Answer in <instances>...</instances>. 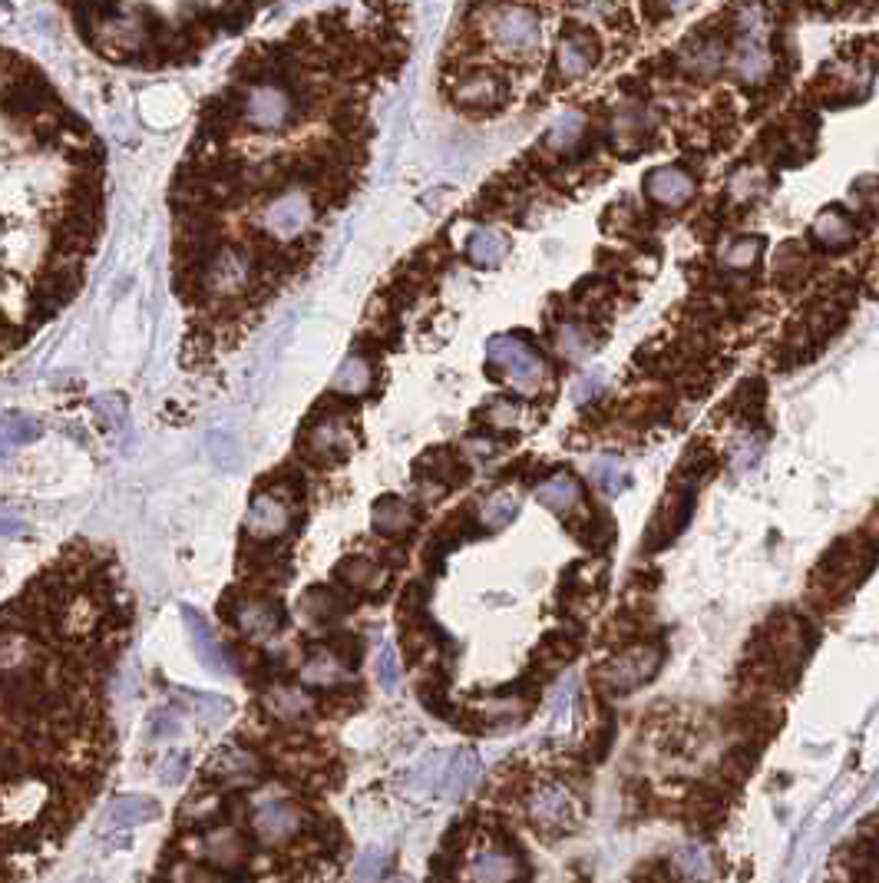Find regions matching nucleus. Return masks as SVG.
Here are the masks:
<instances>
[{
	"instance_id": "1",
	"label": "nucleus",
	"mask_w": 879,
	"mask_h": 883,
	"mask_svg": "<svg viewBox=\"0 0 879 883\" xmlns=\"http://www.w3.org/2000/svg\"><path fill=\"white\" fill-rule=\"evenodd\" d=\"M827 883H879V811L837 850Z\"/></svg>"
},
{
	"instance_id": "2",
	"label": "nucleus",
	"mask_w": 879,
	"mask_h": 883,
	"mask_svg": "<svg viewBox=\"0 0 879 883\" xmlns=\"http://www.w3.org/2000/svg\"><path fill=\"white\" fill-rule=\"evenodd\" d=\"M486 34L509 57H533L542 40L539 14L529 7H493L486 10Z\"/></svg>"
},
{
	"instance_id": "3",
	"label": "nucleus",
	"mask_w": 879,
	"mask_h": 883,
	"mask_svg": "<svg viewBox=\"0 0 879 883\" xmlns=\"http://www.w3.org/2000/svg\"><path fill=\"white\" fill-rule=\"evenodd\" d=\"M490 361L506 371L509 384H513L519 394H533L542 384V378H546V361L539 358V351L513 335H496L490 341Z\"/></svg>"
},
{
	"instance_id": "4",
	"label": "nucleus",
	"mask_w": 879,
	"mask_h": 883,
	"mask_svg": "<svg viewBox=\"0 0 879 883\" xmlns=\"http://www.w3.org/2000/svg\"><path fill=\"white\" fill-rule=\"evenodd\" d=\"M658 669H661L658 645H635V649H628L618 655V659H612V665H605L602 685L615 695H625V692H635L638 685L651 682Z\"/></svg>"
},
{
	"instance_id": "5",
	"label": "nucleus",
	"mask_w": 879,
	"mask_h": 883,
	"mask_svg": "<svg viewBox=\"0 0 879 883\" xmlns=\"http://www.w3.org/2000/svg\"><path fill=\"white\" fill-rule=\"evenodd\" d=\"M242 116L248 126L262 129V133H275V129H285L291 123L295 100L278 83H258L245 93Z\"/></svg>"
},
{
	"instance_id": "6",
	"label": "nucleus",
	"mask_w": 879,
	"mask_h": 883,
	"mask_svg": "<svg viewBox=\"0 0 879 883\" xmlns=\"http://www.w3.org/2000/svg\"><path fill=\"white\" fill-rule=\"evenodd\" d=\"M311 219H314L311 199L301 189H291V192H281L278 199L268 202V209L262 215V225H265L268 235L288 242V239H298V235L311 225Z\"/></svg>"
},
{
	"instance_id": "7",
	"label": "nucleus",
	"mask_w": 879,
	"mask_h": 883,
	"mask_svg": "<svg viewBox=\"0 0 879 883\" xmlns=\"http://www.w3.org/2000/svg\"><path fill=\"white\" fill-rule=\"evenodd\" d=\"M526 811L539 831H572L575 817H579L575 814V798L562 784H539L529 794Z\"/></svg>"
},
{
	"instance_id": "8",
	"label": "nucleus",
	"mask_w": 879,
	"mask_h": 883,
	"mask_svg": "<svg viewBox=\"0 0 879 883\" xmlns=\"http://www.w3.org/2000/svg\"><path fill=\"white\" fill-rule=\"evenodd\" d=\"M252 831L258 841L268 847L285 844L301 831V811L285 798L262 801V804H255V811H252Z\"/></svg>"
},
{
	"instance_id": "9",
	"label": "nucleus",
	"mask_w": 879,
	"mask_h": 883,
	"mask_svg": "<svg viewBox=\"0 0 879 883\" xmlns=\"http://www.w3.org/2000/svg\"><path fill=\"white\" fill-rule=\"evenodd\" d=\"M645 192L651 202L665 209H678L694 196V176L681 166H658L645 176Z\"/></svg>"
},
{
	"instance_id": "10",
	"label": "nucleus",
	"mask_w": 879,
	"mask_h": 883,
	"mask_svg": "<svg viewBox=\"0 0 879 883\" xmlns=\"http://www.w3.org/2000/svg\"><path fill=\"white\" fill-rule=\"evenodd\" d=\"M691 506H694V487H688V483H685V487H678L665 503H661L658 516L651 520L648 549H658V546H665V543L675 540V536L681 533V526L688 523Z\"/></svg>"
},
{
	"instance_id": "11",
	"label": "nucleus",
	"mask_w": 879,
	"mask_h": 883,
	"mask_svg": "<svg viewBox=\"0 0 879 883\" xmlns=\"http://www.w3.org/2000/svg\"><path fill=\"white\" fill-rule=\"evenodd\" d=\"M291 523V513L288 506L281 503L275 493H258V497L252 500V506H248L245 513V533L252 536V540H275V536H281L288 530Z\"/></svg>"
},
{
	"instance_id": "12",
	"label": "nucleus",
	"mask_w": 879,
	"mask_h": 883,
	"mask_svg": "<svg viewBox=\"0 0 879 883\" xmlns=\"http://www.w3.org/2000/svg\"><path fill=\"white\" fill-rule=\"evenodd\" d=\"M595 60H599V43H595V37L589 34V30H572V34H566L559 40V50H556V70L562 80H579L585 77Z\"/></svg>"
},
{
	"instance_id": "13",
	"label": "nucleus",
	"mask_w": 879,
	"mask_h": 883,
	"mask_svg": "<svg viewBox=\"0 0 879 883\" xmlns=\"http://www.w3.org/2000/svg\"><path fill=\"white\" fill-rule=\"evenodd\" d=\"M519 880V857L503 847L476 850L466 864V883H516Z\"/></svg>"
},
{
	"instance_id": "14",
	"label": "nucleus",
	"mask_w": 879,
	"mask_h": 883,
	"mask_svg": "<svg viewBox=\"0 0 879 883\" xmlns=\"http://www.w3.org/2000/svg\"><path fill=\"white\" fill-rule=\"evenodd\" d=\"M209 774L215 781L229 784V788H245V784L258 781V774H262V761H258L248 748L229 745L209 761Z\"/></svg>"
},
{
	"instance_id": "15",
	"label": "nucleus",
	"mask_w": 879,
	"mask_h": 883,
	"mask_svg": "<svg viewBox=\"0 0 879 883\" xmlns=\"http://www.w3.org/2000/svg\"><path fill=\"white\" fill-rule=\"evenodd\" d=\"M281 622H285V612H281L278 602H271V599L238 602L235 626L245 635H252V639H271V635L281 629Z\"/></svg>"
},
{
	"instance_id": "16",
	"label": "nucleus",
	"mask_w": 879,
	"mask_h": 883,
	"mask_svg": "<svg viewBox=\"0 0 879 883\" xmlns=\"http://www.w3.org/2000/svg\"><path fill=\"white\" fill-rule=\"evenodd\" d=\"M182 622H186L189 639H192V649H195V655H199V659H202L205 669H212V672H219V675L229 672V655H225V649L219 645V639H215V635H212L209 622H205L192 606H182Z\"/></svg>"
},
{
	"instance_id": "17",
	"label": "nucleus",
	"mask_w": 879,
	"mask_h": 883,
	"mask_svg": "<svg viewBox=\"0 0 879 883\" xmlns=\"http://www.w3.org/2000/svg\"><path fill=\"white\" fill-rule=\"evenodd\" d=\"M195 850H199L202 860H209L212 867L232 870L245 860V844L232 827H215V831H205L199 841H195Z\"/></svg>"
},
{
	"instance_id": "18",
	"label": "nucleus",
	"mask_w": 879,
	"mask_h": 883,
	"mask_svg": "<svg viewBox=\"0 0 879 883\" xmlns=\"http://www.w3.org/2000/svg\"><path fill=\"white\" fill-rule=\"evenodd\" d=\"M156 817H159V804L153 798H146V794H119V798H113V804L106 807L103 824L139 827V824L156 821Z\"/></svg>"
},
{
	"instance_id": "19",
	"label": "nucleus",
	"mask_w": 879,
	"mask_h": 883,
	"mask_svg": "<svg viewBox=\"0 0 879 883\" xmlns=\"http://www.w3.org/2000/svg\"><path fill=\"white\" fill-rule=\"evenodd\" d=\"M612 143L618 153H632V149H642L648 139V113L642 106H622L612 116Z\"/></svg>"
},
{
	"instance_id": "20",
	"label": "nucleus",
	"mask_w": 879,
	"mask_h": 883,
	"mask_svg": "<svg viewBox=\"0 0 879 883\" xmlns=\"http://www.w3.org/2000/svg\"><path fill=\"white\" fill-rule=\"evenodd\" d=\"M724 63V43L718 37H698L691 40L681 53V67L694 77H714Z\"/></svg>"
},
{
	"instance_id": "21",
	"label": "nucleus",
	"mask_w": 879,
	"mask_h": 883,
	"mask_svg": "<svg viewBox=\"0 0 879 883\" xmlns=\"http://www.w3.org/2000/svg\"><path fill=\"white\" fill-rule=\"evenodd\" d=\"M371 523L381 536H407L410 526H414V506L400 497H384L377 500Z\"/></svg>"
},
{
	"instance_id": "22",
	"label": "nucleus",
	"mask_w": 879,
	"mask_h": 883,
	"mask_svg": "<svg viewBox=\"0 0 879 883\" xmlns=\"http://www.w3.org/2000/svg\"><path fill=\"white\" fill-rule=\"evenodd\" d=\"M453 96H457L460 106H496L503 103L506 83L493 77V73H473V77H466L457 90H453Z\"/></svg>"
},
{
	"instance_id": "23",
	"label": "nucleus",
	"mask_w": 879,
	"mask_h": 883,
	"mask_svg": "<svg viewBox=\"0 0 879 883\" xmlns=\"http://www.w3.org/2000/svg\"><path fill=\"white\" fill-rule=\"evenodd\" d=\"M248 278V262L242 252L225 249L215 255V262L209 265V288L215 292H238Z\"/></svg>"
},
{
	"instance_id": "24",
	"label": "nucleus",
	"mask_w": 879,
	"mask_h": 883,
	"mask_svg": "<svg viewBox=\"0 0 879 883\" xmlns=\"http://www.w3.org/2000/svg\"><path fill=\"white\" fill-rule=\"evenodd\" d=\"M347 675L351 672H347L344 659L334 652H318L301 665V678H305V685L311 688H338L341 682H347Z\"/></svg>"
},
{
	"instance_id": "25",
	"label": "nucleus",
	"mask_w": 879,
	"mask_h": 883,
	"mask_svg": "<svg viewBox=\"0 0 879 883\" xmlns=\"http://www.w3.org/2000/svg\"><path fill=\"white\" fill-rule=\"evenodd\" d=\"M536 500L546 506V510H556V513H569L572 506H579L582 500V487L579 480L569 477V473H559V477L546 480L542 487L536 490Z\"/></svg>"
},
{
	"instance_id": "26",
	"label": "nucleus",
	"mask_w": 879,
	"mask_h": 883,
	"mask_svg": "<svg viewBox=\"0 0 879 883\" xmlns=\"http://www.w3.org/2000/svg\"><path fill=\"white\" fill-rule=\"evenodd\" d=\"M347 447H351V434L341 421H321L311 427L308 450L314 457H344Z\"/></svg>"
},
{
	"instance_id": "27",
	"label": "nucleus",
	"mask_w": 879,
	"mask_h": 883,
	"mask_svg": "<svg viewBox=\"0 0 879 883\" xmlns=\"http://www.w3.org/2000/svg\"><path fill=\"white\" fill-rule=\"evenodd\" d=\"M265 708L281 721H301L305 715H311L314 705H311V698L301 692V688L278 685V688H271V692L265 695Z\"/></svg>"
},
{
	"instance_id": "28",
	"label": "nucleus",
	"mask_w": 879,
	"mask_h": 883,
	"mask_svg": "<svg viewBox=\"0 0 879 883\" xmlns=\"http://www.w3.org/2000/svg\"><path fill=\"white\" fill-rule=\"evenodd\" d=\"M509 252V239L503 232L496 229H476L470 235V242H466V255H470L473 265H483V268H493L506 258Z\"/></svg>"
},
{
	"instance_id": "29",
	"label": "nucleus",
	"mask_w": 879,
	"mask_h": 883,
	"mask_svg": "<svg viewBox=\"0 0 879 883\" xmlns=\"http://www.w3.org/2000/svg\"><path fill=\"white\" fill-rule=\"evenodd\" d=\"M371 378H374L371 361H364L361 354H351V358H347L341 368H338V374H334L331 391L347 394V397H357V394H364L367 387H371Z\"/></svg>"
},
{
	"instance_id": "30",
	"label": "nucleus",
	"mask_w": 879,
	"mask_h": 883,
	"mask_svg": "<svg viewBox=\"0 0 879 883\" xmlns=\"http://www.w3.org/2000/svg\"><path fill=\"white\" fill-rule=\"evenodd\" d=\"M813 239H817L820 245H827V249H843V245L853 242V222L846 219L843 212L830 209L813 222Z\"/></svg>"
},
{
	"instance_id": "31",
	"label": "nucleus",
	"mask_w": 879,
	"mask_h": 883,
	"mask_svg": "<svg viewBox=\"0 0 879 883\" xmlns=\"http://www.w3.org/2000/svg\"><path fill=\"white\" fill-rule=\"evenodd\" d=\"M556 351L566 361H585L595 351V338L589 335V328L575 325V321H566L556 331Z\"/></svg>"
},
{
	"instance_id": "32",
	"label": "nucleus",
	"mask_w": 879,
	"mask_h": 883,
	"mask_svg": "<svg viewBox=\"0 0 879 883\" xmlns=\"http://www.w3.org/2000/svg\"><path fill=\"white\" fill-rule=\"evenodd\" d=\"M476 774H480V758H476L473 751H460V755L450 761L447 778H443V794H447L450 801L460 798V794L476 781Z\"/></svg>"
},
{
	"instance_id": "33",
	"label": "nucleus",
	"mask_w": 879,
	"mask_h": 883,
	"mask_svg": "<svg viewBox=\"0 0 879 883\" xmlns=\"http://www.w3.org/2000/svg\"><path fill=\"white\" fill-rule=\"evenodd\" d=\"M585 133V120L579 113H562L556 116V123L546 129V146L552 153H569V149L579 146V139Z\"/></svg>"
},
{
	"instance_id": "34",
	"label": "nucleus",
	"mask_w": 879,
	"mask_h": 883,
	"mask_svg": "<svg viewBox=\"0 0 879 883\" xmlns=\"http://www.w3.org/2000/svg\"><path fill=\"white\" fill-rule=\"evenodd\" d=\"M338 576L347 586H357V589H381L384 586V569L377 566L374 559H364V556H354V559H347V563H341Z\"/></svg>"
},
{
	"instance_id": "35",
	"label": "nucleus",
	"mask_w": 879,
	"mask_h": 883,
	"mask_svg": "<svg viewBox=\"0 0 879 883\" xmlns=\"http://www.w3.org/2000/svg\"><path fill=\"white\" fill-rule=\"evenodd\" d=\"M589 477H592V483L609 500L618 497V493L628 487V473H625V467L615 457H599V460H595L592 467H589Z\"/></svg>"
},
{
	"instance_id": "36",
	"label": "nucleus",
	"mask_w": 879,
	"mask_h": 883,
	"mask_svg": "<svg viewBox=\"0 0 879 883\" xmlns=\"http://www.w3.org/2000/svg\"><path fill=\"white\" fill-rule=\"evenodd\" d=\"M298 609H301V616H305L308 622H328V619H334L341 612V599L334 596L331 589H308L305 596H301V602H298Z\"/></svg>"
},
{
	"instance_id": "37",
	"label": "nucleus",
	"mask_w": 879,
	"mask_h": 883,
	"mask_svg": "<svg viewBox=\"0 0 879 883\" xmlns=\"http://www.w3.org/2000/svg\"><path fill=\"white\" fill-rule=\"evenodd\" d=\"M516 513H519V503L513 493H493V497L480 506V523L486 530H503V526L516 520Z\"/></svg>"
},
{
	"instance_id": "38",
	"label": "nucleus",
	"mask_w": 879,
	"mask_h": 883,
	"mask_svg": "<svg viewBox=\"0 0 879 883\" xmlns=\"http://www.w3.org/2000/svg\"><path fill=\"white\" fill-rule=\"evenodd\" d=\"M0 434H4V450L10 454L17 444H30V440H37L40 437V424L34 421V417H27V414L7 411L4 424H0Z\"/></svg>"
},
{
	"instance_id": "39",
	"label": "nucleus",
	"mask_w": 879,
	"mask_h": 883,
	"mask_svg": "<svg viewBox=\"0 0 879 883\" xmlns=\"http://www.w3.org/2000/svg\"><path fill=\"white\" fill-rule=\"evenodd\" d=\"M761 252H764V242L757 239V235H751V239H737L721 252V265L731 268V272H744V268H751L757 258H761Z\"/></svg>"
},
{
	"instance_id": "40",
	"label": "nucleus",
	"mask_w": 879,
	"mask_h": 883,
	"mask_svg": "<svg viewBox=\"0 0 879 883\" xmlns=\"http://www.w3.org/2000/svg\"><path fill=\"white\" fill-rule=\"evenodd\" d=\"M767 67H770V57L757 47L754 40H747L737 47V73L747 80V83H757L767 77Z\"/></svg>"
},
{
	"instance_id": "41",
	"label": "nucleus",
	"mask_w": 879,
	"mask_h": 883,
	"mask_svg": "<svg viewBox=\"0 0 879 883\" xmlns=\"http://www.w3.org/2000/svg\"><path fill=\"white\" fill-rule=\"evenodd\" d=\"M675 864L681 870V877L685 880H694V883H704L711 877V867H708V857H704L701 847H681Z\"/></svg>"
},
{
	"instance_id": "42",
	"label": "nucleus",
	"mask_w": 879,
	"mask_h": 883,
	"mask_svg": "<svg viewBox=\"0 0 879 883\" xmlns=\"http://www.w3.org/2000/svg\"><path fill=\"white\" fill-rule=\"evenodd\" d=\"M189 702L195 708V715H199L205 725H219V721L232 712V705L225 702V698L219 695H199V692H189Z\"/></svg>"
},
{
	"instance_id": "43",
	"label": "nucleus",
	"mask_w": 879,
	"mask_h": 883,
	"mask_svg": "<svg viewBox=\"0 0 879 883\" xmlns=\"http://www.w3.org/2000/svg\"><path fill=\"white\" fill-rule=\"evenodd\" d=\"M764 182H767V176H764L761 169H754V166H751V169H741V172H737V176L731 179V196L744 202V199L757 196V192L764 189Z\"/></svg>"
},
{
	"instance_id": "44",
	"label": "nucleus",
	"mask_w": 879,
	"mask_h": 883,
	"mask_svg": "<svg viewBox=\"0 0 879 883\" xmlns=\"http://www.w3.org/2000/svg\"><path fill=\"white\" fill-rule=\"evenodd\" d=\"M374 669H377V682H381L387 692H394L397 682H400V669H397V652L390 649V645H381Z\"/></svg>"
},
{
	"instance_id": "45",
	"label": "nucleus",
	"mask_w": 879,
	"mask_h": 883,
	"mask_svg": "<svg viewBox=\"0 0 879 883\" xmlns=\"http://www.w3.org/2000/svg\"><path fill=\"white\" fill-rule=\"evenodd\" d=\"M381 874H384V854L367 850L354 867V883H381Z\"/></svg>"
},
{
	"instance_id": "46",
	"label": "nucleus",
	"mask_w": 879,
	"mask_h": 883,
	"mask_svg": "<svg viewBox=\"0 0 879 883\" xmlns=\"http://www.w3.org/2000/svg\"><path fill=\"white\" fill-rule=\"evenodd\" d=\"M172 883H225V880L209 874V870H202V867L176 864V867H172Z\"/></svg>"
},
{
	"instance_id": "47",
	"label": "nucleus",
	"mask_w": 879,
	"mask_h": 883,
	"mask_svg": "<svg viewBox=\"0 0 879 883\" xmlns=\"http://www.w3.org/2000/svg\"><path fill=\"white\" fill-rule=\"evenodd\" d=\"M96 407H100V414L106 417V421H113V424L126 421V401L119 394H103L100 401H96Z\"/></svg>"
},
{
	"instance_id": "48",
	"label": "nucleus",
	"mask_w": 879,
	"mask_h": 883,
	"mask_svg": "<svg viewBox=\"0 0 879 883\" xmlns=\"http://www.w3.org/2000/svg\"><path fill=\"white\" fill-rule=\"evenodd\" d=\"M490 424H496V427H513L516 421H519V411L513 404H506V401H496L493 407H490Z\"/></svg>"
},
{
	"instance_id": "49",
	"label": "nucleus",
	"mask_w": 879,
	"mask_h": 883,
	"mask_svg": "<svg viewBox=\"0 0 879 883\" xmlns=\"http://www.w3.org/2000/svg\"><path fill=\"white\" fill-rule=\"evenodd\" d=\"M186 764H189L186 755H169L166 764H162V781H166V784H179V778L186 774Z\"/></svg>"
},
{
	"instance_id": "50",
	"label": "nucleus",
	"mask_w": 879,
	"mask_h": 883,
	"mask_svg": "<svg viewBox=\"0 0 879 883\" xmlns=\"http://www.w3.org/2000/svg\"><path fill=\"white\" fill-rule=\"evenodd\" d=\"M602 381H605L602 374H589V378H582L579 384L572 387V397H575V401H589V397L602 387Z\"/></svg>"
},
{
	"instance_id": "51",
	"label": "nucleus",
	"mask_w": 879,
	"mask_h": 883,
	"mask_svg": "<svg viewBox=\"0 0 879 883\" xmlns=\"http://www.w3.org/2000/svg\"><path fill=\"white\" fill-rule=\"evenodd\" d=\"M463 450H466V457L486 460V457H493V450H496V444H493V440H486V437H476V440H466V444H463Z\"/></svg>"
},
{
	"instance_id": "52",
	"label": "nucleus",
	"mask_w": 879,
	"mask_h": 883,
	"mask_svg": "<svg viewBox=\"0 0 879 883\" xmlns=\"http://www.w3.org/2000/svg\"><path fill=\"white\" fill-rule=\"evenodd\" d=\"M387 883H410V880H407V877H390Z\"/></svg>"
},
{
	"instance_id": "53",
	"label": "nucleus",
	"mask_w": 879,
	"mask_h": 883,
	"mask_svg": "<svg viewBox=\"0 0 879 883\" xmlns=\"http://www.w3.org/2000/svg\"><path fill=\"white\" fill-rule=\"evenodd\" d=\"M80 883H100V880H96V877H86V880H80Z\"/></svg>"
}]
</instances>
